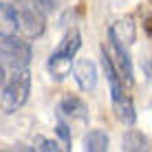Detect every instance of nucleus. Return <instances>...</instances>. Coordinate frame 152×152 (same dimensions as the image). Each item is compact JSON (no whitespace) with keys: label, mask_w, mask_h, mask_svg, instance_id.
I'll return each instance as SVG.
<instances>
[{"label":"nucleus","mask_w":152,"mask_h":152,"mask_svg":"<svg viewBox=\"0 0 152 152\" xmlns=\"http://www.w3.org/2000/svg\"><path fill=\"white\" fill-rule=\"evenodd\" d=\"M31 93V73L29 69H15L9 80L4 82V86L0 88V108L2 113L11 115L27 104Z\"/></svg>","instance_id":"obj_1"},{"label":"nucleus","mask_w":152,"mask_h":152,"mask_svg":"<svg viewBox=\"0 0 152 152\" xmlns=\"http://www.w3.org/2000/svg\"><path fill=\"white\" fill-rule=\"evenodd\" d=\"M80 46H82L80 31L71 29L69 33L62 38V42L57 44V49L51 53V57H49V71H51V77H53V80L62 82L71 73L73 60H75V53L80 51Z\"/></svg>","instance_id":"obj_2"},{"label":"nucleus","mask_w":152,"mask_h":152,"mask_svg":"<svg viewBox=\"0 0 152 152\" xmlns=\"http://www.w3.org/2000/svg\"><path fill=\"white\" fill-rule=\"evenodd\" d=\"M13 7L18 11L20 31L27 38H40L46 29V11L40 7L38 0H13Z\"/></svg>","instance_id":"obj_3"},{"label":"nucleus","mask_w":152,"mask_h":152,"mask_svg":"<svg viewBox=\"0 0 152 152\" xmlns=\"http://www.w3.org/2000/svg\"><path fill=\"white\" fill-rule=\"evenodd\" d=\"M0 60L9 69H27L31 62V46L27 40H20L18 35L0 38Z\"/></svg>","instance_id":"obj_4"},{"label":"nucleus","mask_w":152,"mask_h":152,"mask_svg":"<svg viewBox=\"0 0 152 152\" xmlns=\"http://www.w3.org/2000/svg\"><path fill=\"white\" fill-rule=\"evenodd\" d=\"M73 75H75V82L82 91L91 93L95 91L97 86V66L93 64L91 60H80L75 66H73Z\"/></svg>","instance_id":"obj_5"},{"label":"nucleus","mask_w":152,"mask_h":152,"mask_svg":"<svg viewBox=\"0 0 152 152\" xmlns=\"http://www.w3.org/2000/svg\"><path fill=\"white\" fill-rule=\"evenodd\" d=\"M108 35H110V42L128 49L134 42V38H137V29H134V22L130 18H124V20H117V22L113 24L110 31H108Z\"/></svg>","instance_id":"obj_6"},{"label":"nucleus","mask_w":152,"mask_h":152,"mask_svg":"<svg viewBox=\"0 0 152 152\" xmlns=\"http://www.w3.org/2000/svg\"><path fill=\"white\" fill-rule=\"evenodd\" d=\"M102 66H104V73H106L108 77V84H110V95L117 97L124 93V80L121 75H119L117 66H115V60L110 57V51L106 49V46H102Z\"/></svg>","instance_id":"obj_7"},{"label":"nucleus","mask_w":152,"mask_h":152,"mask_svg":"<svg viewBox=\"0 0 152 152\" xmlns=\"http://www.w3.org/2000/svg\"><path fill=\"white\" fill-rule=\"evenodd\" d=\"M60 110L71 121H88V106L75 95H64L60 102Z\"/></svg>","instance_id":"obj_8"},{"label":"nucleus","mask_w":152,"mask_h":152,"mask_svg":"<svg viewBox=\"0 0 152 152\" xmlns=\"http://www.w3.org/2000/svg\"><path fill=\"white\" fill-rule=\"evenodd\" d=\"M18 31H20V22L13 2H0V38L18 35Z\"/></svg>","instance_id":"obj_9"},{"label":"nucleus","mask_w":152,"mask_h":152,"mask_svg":"<svg viewBox=\"0 0 152 152\" xmlns=\"http://www.w3.org/2000/svg\"><path fill=\"white\" fill-rule=\"evenodd\" d=\"M113 110H115L117 119H119L124 126H134V121H137V113H134L132 99L126 95V93L113 97Z\"/></svg>","instance_id":"obj_10"},{"label":"nucleus","mask_w":152,"mask_h":152,"mask_svg":"<svg viewBox=\"0 0 152 152\" xmlns=\"http://www.w3.org/2000/svg\"><path fill=\"white\" fill-rule=\"evenodd\" d=\"M150 148V139L141 130H128L121 137V150L126 152H148Z\"/></svg>","instance_id":"obj_11"},{"label":"nucleus","mask_w":152,"mask_h":152,"mask_svg":"<svg viewBox=\"0 0 152 152\" xmlns=\"http://www.w3.org/2000/svg\"><path fill=\"white\" fill-rule=\"evenodd\" d=\"M108 143H110V139L104 130H88L84 134V150L86 152H106Z\"/></svg>","instance_id":"obj_12"},{"label":"nucleus","mask_w":152,"mask_h":152,"mask_svg":"<svg viewBox=\"0 0 152 152\" xmlns=\"http://www.w3.org/2000/svg\"><path fill=\"white\" fill-rule=\"evenodd\" d=\"M35 150H42V152H57V150H60V145H57L53 139L35 137Z\"/></svg>","instance_id":"obj_13"},{"label":"nucleus","mask_w":152,"mask_h":152,"mask_svg":"<svg viewBox=\"0 0 152 152\" xmlns=\"http://www.w3.org/2000/svg\"><path fill=\"white\" fill-rule=\"evenodd\" d=\"M57 134L64 139V143H71V130H69V126H66L64 121L57 124Z\"/></svg>","instance_id":"obj_14"},{"label":"nucleus","mask_w":152,"mask_h":152,"mask_svg":"<svg viewBox=\"0 0 152 152\" xmlns=\"http://www.w3.org/2000/svg\"><path fill=\"white\" fill-rule=\"evenodd\" d=\"M40 2V7L44 9V11H51V9H55L57 4H55V0H38Z\"/></svg>","instance_id":"obj_15"},{"label":"nucleus","mask_w":152,"mask_h":152,"mask_svg":"<svg viewBox=\"0 0 152 152\" xmlns=\"http://www.w3.org/2000/svg\"><path fill=\"white\" fill-rule=\"evenodd\" d=\"M4 71H7V66H4L2 60H0V88L4 86V82H7V73H4Z\"/></svg>","instance_id":"obj_16"},{"label":"nucleus","mask_w":152,"mask_h":152,"mask_svg":"<svg viewBox=\"0 0 152 152\" xmlns=\"http://www.w3.org/2000/svg\"><path fill=\"white\" fill-rule=\"evenodd\" d=\"M143 29H145V31H148V33L152 35V18H148V20L143 22Z\"/></svg>","instance_id":"obj_17"},{"label":"nucleus","mask_w":152,"mask_h":152,"mask_svg":"<svg viewBox=\"0 0 152 152\" xmlns=\"http://www.w3.org/2000/svg\"><path fill=\"white\" fill-rule=\"evenodd\" d=\"M145 69H148V75H152V57H150V62H148V66H145Z\"/></svg>","instance_id":"obj_18"}]
</instances>
